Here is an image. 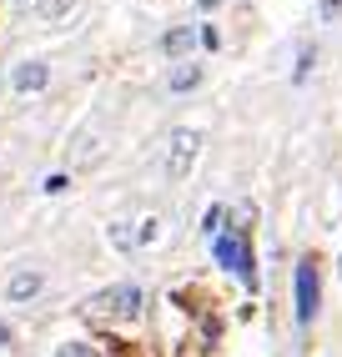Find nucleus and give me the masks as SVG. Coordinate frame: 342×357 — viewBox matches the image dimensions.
Instances as JSON below:
<instances>
[{
  "instance_id": "nucleus-1",
  "label": "nucleus",
  "mask_w": 342,
  "mask_h": 357,
  "mask_svg": "<svg viewBox=\"0 0 342 357\" xmlns=\"http://www.w3.org/2000/svg\"><path fill=\"white\" fill-rule=\"evenodd\" d=\"M211 257L222 261V267H227V272L241 282V287H252V292H257V257H252V231L241 227V222H237V227L227 222V227H222V236H211Z\"/></svg>"
},
{
  "instance_id": "nucleus-2",
  "label": "nucleus",
  "mask_w": 342,
  "mask_h": 357,
  "mask_svg": "<svg viewBox=\"0 0 342 357\" xmlns=\"http://www.w3.org/2000/svg\"><path fill=\"white\" fill-rule=\"evenodd\" d=\"M141 307H146V292L136 287V282H116V287L91 297V317H101V322H136Z\"/></svg>"
},
{
  "instance_id": "nucleus-3",
  "label": "nucleus",
  "mask_w": 342,
  "mask_h": 357,
  "mask_svg": "<svg viewBox=\"0 0 342 357\" xmlns=\"http://www.w3.org/2000/svg\"><path fill=\"white\" fill-rule=\"evenodd\" d=\"M292 297H297V322L312 327L317 307H322V277H317V261L312 257H302L297 272H292Z\"/></svg>"
},
{
  "instance_id": "nucleus-4",
  "label": "nucleus",
  "mask_w": 342,
  "mask_h": 357,
  "mask_svg": "<svg viewBox=\"0 0 342 357\" xmlns=\"http://www.w3.org/2000/svg\"><path fill=\"white\" fill-rule=\"evenodd\" d=\"M197 151H202V136L197 131H171V151H166V176L171 181H181L186 172H191V161H197Z\"/></svg>"
},
{
  "instance_id": "nucleus-5",
  "label": "nucleus",
  "mask_w": 342,
  "mask_h": 357,
  "mask_svg": "<svg viewBox=\"0 0 342 357\" xmlns=\"http://www.w3.org/2000/svg\"><path fill=\"white\" fill-rule=\"evenodd\" d=\"M45 81H51V66H45V61H20L10 70V86L15 91H45Z\"/></svg>"
},
{
  "instance_id": "nucleus-6",
  "label": "nucleus",
  "mask_w": 342,
  "mask_h": 357,
  "mask_svg": "<svg viewBox=\"0 0 342 357\" xmlns=\"http://www.w3.org/2000/svg\"><path fill=\"white\" fill-rule=\"evenodd\" d=\"M40 287H45L40 272H15L10 287H6V297H10V302H31V297H40Z\"/></svg>"
},
{
  "instance_id": "nucleus-7",
  "label": "nucleus",
  "mask_w": 342,
  "mask_h": 357,
  "mask_svg": "<svg viewBox=\"0 0 342 357\" xmlns=\"http://www.w3.org/2000/svg\"><path fill=\"white\" fill-rule=\"evenodd\" d=\"M191 45H197V31H191V26H177V31H166V36H161V51H166L171 61H181Z\"/></svg>"
},
{
  "instance_id": "nucleus-8",
  "label": "nucleus",
  "mask_w": 342,
  "mask_h": 357,
  "mask_svg": "<svg viewBox=\"0 0 342 357\" xmlns=\"http://www.w3.org/2000/svg\"><path fill=\"white\" fill-rule=\"evenodd\" d=\"M56 357H101V347L86 342V337H66V342L56 347Z\"/></svg>"
},
{
  "instance_id": "nucleus-9",
  "label": "nucleus",
  "mask_w": 342,
  "mask_h": 357,
  "mask_svg": "<svg viewBox=\"0 0 342 357\" xmlns=\"http://www.w3.org/2000/svg\"><path fill=\"white\" fill-rule=\"evenodd\" d=\"M197 81H202V66H177L171 70V91H191Z\"/></svg>"
},
{
  "instance_id": "nucleus-10",
  "label": "nucleus",
  "mask_w": 342,
  "mask_h": 357,
  "mask_svg": "<svg viewBox=\"0 0 342 357\" xmlns=\"http://www.w3.org/2000/svg\"><path fill=\"white\" fill-rule=\"evenodd\" d=\"M222 227H227V206H207L202 231H207V236H222Z\"/></svg>"
},
{
  "instance_id": "nucleus-11",
  "label": "nucleus",
  "mask_w": 342,
  "mask_h": 357,
  "mask_svg": "<svg viewBox=\"0 0 342 357\" xmlns=\"http://www.w3.org/2000/svg\"><path fill=\"white\" fill-rule=\"evenodd\" d=\"M70 6H76V0H40V6H36V15H40V20H61Z\"/></svg>"
},
{
  "instance_id": "nucleus-12",
  "label": "nucleus",
  "mask_w": 342,
  "mask_h": 357,
  "mask_svg": "<svg viewBox=\"0 0 342 357\" xmlns=\"http://www.w3.org/2000/svg\"><path fill=\"white\" fill-rule=\"evenodd\" d=\"M312 61H317V51H312V45H302V61H297V70H292V81H307Z\"/></svg>"
},
{
  "instance_id": "nucleus-13",
  "label": "nucleus",
  "mask_w": 342,
  "mask_h": 357,
  "mask_svg": "<svg viewBox=\"0 0 342 357\" xmlns=\"http://www.w3.org/2000/svg\"><path fill=\"white\" fill-rule=\"evenodd\" d=\"M197 40L207 45V51H216V45H222V36H216V26H202V31H197Z\"/></svg>"
},
{
  "instance_id": "nucleus-14",
  "label": "nucleus",
  "mask_w": 342,
  "mask_h": 357,
  "mask_svg": "<svg viewBox=\"0 0 342 357\" xmlns=\"http://www.w3.org/2000/svg\"><path fill=\"white\" fill-rule=\"evenodd\" d=\"M66 186H70V176H66V172H56V176H45V192H51V197H56V192H66Z\"/></svg>"
},
{
  "instance_id": "nucleus-15",
  "label": "nucleus",
  "mask_w": 342,
  "mask_h": 357,
  "mask_svg": "<svg viewBox=\"0 0 342 357\" xmlns=\"http://www.w3.org/2000/svg\"><path fill=\"white\" fill-rule=\"evenodd\" d=\"M10 337H15V332H10V322L0 317V347H10Z\"/></svg>"
},
{
  "instance_id": "nucleus-16",
  "label": "nucleus",
  "mask_w": 342,
  "mask_h": 357,
  "mask_svg": "<svg viewBox=\"0 0 342 357\" xmlns=\"http://www.w3.org/2000/svg\"><path fill=\"white\" fill-rule=\"evenodd\" d=\"M337 10H342V0H322V15H327V20H332Z\"/></svg>"
},
{
  "instance_id": "nucleus-17",
  "label": "nucleus",
  "mask_w": 342,
  "mask_h": 357,
  "mask_svg": "<svg viewBox=\"0 0 342 357\" xmlns=\"http://www.w3.org/2000/svg\"><path fill=\"white\" fill-rule=\"evenodd\" d=\"M202 6H216V0H202Z\"/></svg>"
}]
</instances>
